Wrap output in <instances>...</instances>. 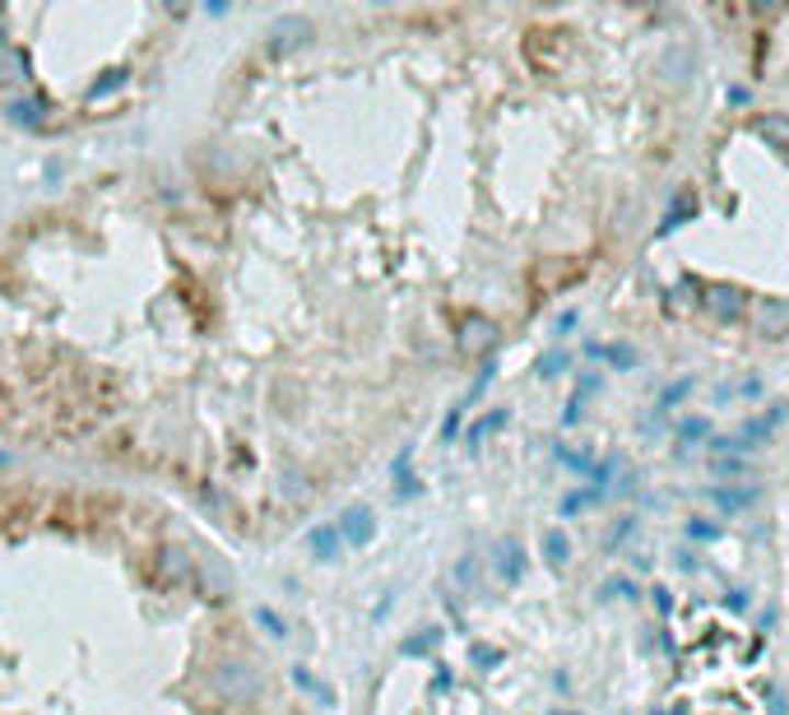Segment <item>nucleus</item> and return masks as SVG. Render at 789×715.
Here are the masks:
<instances>
[{
    "instance_id": "7ed1b4c3",
    "label": "nucleus",
    "mask_w": 789,
    "mask_h": 715,
    "mask_svg": "<svg viewBox=\"0 0 789 715\" xmlns=\"http://www.w3.org/2000/svg\"><path fill=\"white\" fill-rule=\"evenodd\" d=\"M753 130H757V135H762V140L771 145V149L789 154V116H780V112H776V116H762V122H757Z\"/></svg>"
},
{
    "instance_id": "f03ea898",
    "label": "nucleus",
    "mask_w": 789,
    "mask_h": 715,
    "mask_svg": "<svg viewBox=\"0 0 789 715\" xmlns=\"http://www.w3.org/2000/svg\"><path fill=\"white\" fill-rule=\"evenodd\" d=\"M706 307H710L716 321H739V316H743V293L729 288V284H710L706 288Z\"/></svg>"
},
{
    "instance_id": "f257e3e1",
    "label": "nucleus",
    "mask_w": 789,
    "mask_h": 715,
    "mask_svg": "<svg viewBox=\"0 0 789 715\" xmlns=\"http://www.w3.org/2000/svg\"><path fill=\"white\" fill-rule=\"evenodd\" d=\"M757 330L766 340H789V303L785 297H762L757 303Z\"/></svg>"
},
{
    "instance_id": "20e7f679",
    "label": "nucleus",
    "mask_w": 789,
    "mask_h": 715,
    "mask_svg": "<svg viewBox=\"0 0 789 715\" xmlns=\"http://www.w3.org/2000/svg\"><path fill=\"white\" fill-rule=\"evenodd\" d=\"M687 214H697V195H693V191H683V195H678V205L668 209V218H664V228H660V232L683 228V218H687Z\"/></svg>"
},
{
    "instance_id": "423d86ee",
    "label": "nucleus",
    "mask_w": 789,
    "mask_h": 715,
    "mask_svg": "<svg viewBox=\"0 0 789 715\" xmlns=\"http://www.w3.org/2000/svg\"><path fill=\"white\" fill-rule=\"evenodd\" d=\"M693 534H697V540H716L720 530H716V525H693Z\"/></svg>"
},
{
    "instance_id": "39448f33",
    "label": "nucleus",
    "mask_w": 789,
    "mask_h": 715,
    "mask_svg": "<svg viewBox=\"0 0 789 715\" xmlns=\"http://www.w3.org/2000/svg\"><path fill=\"white\" fill-rule=\"evenodd\" d=\"M724 511H739V507H747V502H757V488H743V492H729V488H720V492H710Z\"/></svg>"
}]
</instances>
